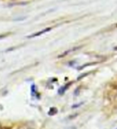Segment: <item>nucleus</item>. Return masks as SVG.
<instances>
[{
	"label": "nucleus",
	"instance_id": "f03ea898",
	"mask_svg": "<svg viewBox=\"0 0 117 129\" xmlns=\"http://www.w3.org/2000/svg\"><path fill=\"white\" fill-rule=\"evenodd\" d=\"M51 29H52V27H48L44 28V29H43V30H41V31L35 32V33H33L32 35L28 36L27 37H28V38H34V37H37V36H41V35H43V34L47 33V32H49Z\"/></svg>",
	"mask_w": 117,
	"mask_h": 129
},
{
	"label": "nucleus",
	"instance_id": "0eeeda50",
	"mask_svg": "<svg viewBox=\"0 0 117 129\" xmlns=\"http://www.w3.org/2000/svg\"><path fill=\"white\" fill-rule=\"evenodd\" d=\"M92 71H88V72H87V73H83V74H80L78 78H77V81H81L82 79H83L84 78H86V77H87L88 75H90L91 74H92Z\"/></svg>",
	"mask_w": 117,
	"mask_h": 129
},
{
	"label": "nucleus",
	"instance_id": "423d86ee",
	"mask_svg": "<svg viewBox=\"0 0 117 129\" xmlns=\"http://www.w3.org/2000/svg\"><path fill=\"white\" fill-rule=\"evenodd\" d=\"M58 109L57 107H51L49 110H48L47 111V114L48 115H50V116H53V115H55L56 114L58 113Z\"/></svg>",
	"mask_w": 117,
	"mask_h": 129
},
{
	"label": "nucleus",
	"instance_id": "1a4fd4ad",
	"mask_svg": "<svg viewBox=\"0 0 117 129\" xmlns=\"http://www.w3.org/2000/svg\"><path fill=\"white\" fill-rule=\"evenodd\" d=\"M10 35V33H3V34H0V40L6 38L7 36H8Z\"/></svg>",
	"mask_w": 117,
	"mask_h": 129
},
{
	"label": "nucleus",
	"instance_id": "39448f33",
	"mask_svg": "<svg viewBox=\"0 0 117 129\" xmlns=\"http://www.w3.org/2000/svg\"><path fill=\"white\" fill-rule=\"evenodd\" d=\"M31 94L33 96H36L38 99L40 98V95H39V93L38 92L37 90V87H36V86L35 84L33 85H31Z\"/></svg>",
	"mask_w": 117,
	"mask_h": 129
},
{
	"label": "nucleus",
	"instance_id": "7ed1b4c3",
	"mask_svg": "<svg viewBox=\"0 0 117 129\" xmlns=\"http://www.w3.org/2000/svg\"><path fill=\"white\" fill-rule=\"evenodd\" d=\"M82 48V46H76V47H74V48H70V49H68V50H67L65 52H63V53L59 54L58 56V58H63V57H65L66 56L69 55L70 53H71V52H75L76 50H78V49H79V48Z\"/></svg>",
	"mask_w": 117,
	"mask_h": 129
},
{
	"label": "nucleus",
	"instance_id": "f257e3e1",
	"mask_svg": "<svg viewBox=\"0 0 117 129\" xmlns=\"http://www.w3.org/2000/svg\"><path fill=\"white\" fill-rule=\"evenodd\" d=\"M74 84V81H70V82H67L65 85H63V86L60 87L58 90V94L59 95H63L65 94V92L69 89L72 85Z\"/></svg>",
	"mask_w": 117,
	"mask_h": 129
},
{
	"label": "nucleus",
	"instance_id": "f8f14e48",
	"mask_svg": "<svg viewBox=\"0 0 117 129\" xmlns=\"http://www.w3.org/2000/svg\"><path fill=\"white\" fill-rule=\"evenodd\" d=\"M115 129H117V127H116V128H115Z\"/></svg>",
	"mask_w": 117,
	"mask_h": 129
},
{
	"label": "nucleus",
	"instance_id": "9b49d317",
	"mask_svg": "<svg viewBox=\"0 0 117 129\" xmlns=\"http://www.w3.org/2000/svg\"><path fill=\"white\" fill-rule=\"evenodd\" d=\"M114 50H115V51H117V45L114 48Z\"/></svg>",
	"mask_w": 117,
	"mask_h": 129
},
{
	"label": "nucleus",
	"instance_id": "9d476101",
	"mask_svg": "<svg viewBox=\"0 0 117 129\" xmlns=\"http://www.w3.org/2000/svg\"><path fill=\"white\" fill-rule=\"evenodd\" d=\"M67 129H76V127L72 126V127H68V128H67Z\"/></svg>",
	"mask_w": 117,
	"mask_h": 129
},
{
	"label": "nucleus",
	"instance_id": "6e6552de",
	"mask_svg": "<svg viewBox=\"0 0 117 129\" xmlns=\"http://www.w3.org/2000/svg\"><path fill=\"white\" fill-rule=\"evenodd\" d=\"M84 103V102H81V103H75V104H73L71 106V108L72 109H75V108H78V107H80L82 106V105Z\"/></svg>",
	"mask_w": 117,
	"mask_h": 129
},
{
	"label": "nucleus",
	"instance_id": "20e7f679",
	"mask_svg": "<svg viewBox=\"0 0 117 129\" xmlns=\"http://www.w3.org/2000/svg\"><path fill=\"white\" fill-rule=\"evenodd\" d=\"M99 62L98 61H93V62H88V63H85L82 64V66H80L77 68L78 70H82L83 69H85L87 67H89V66H95V64H97Z\"/></svg>",
	"mask_w": 117,
	"mask_h": 129
}]
</instances>
